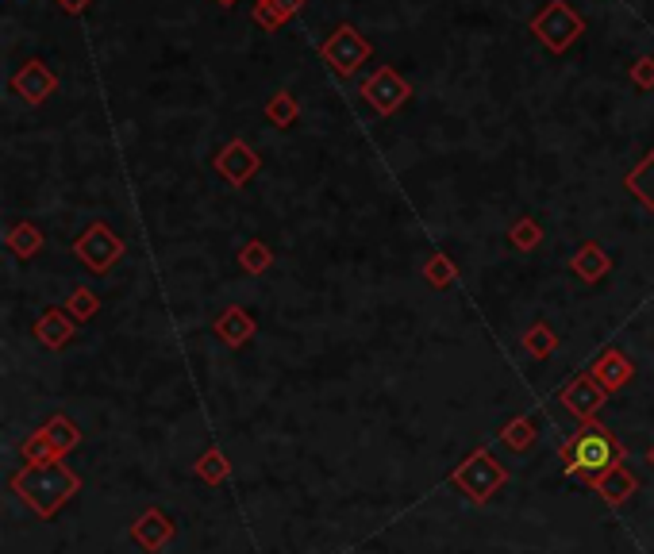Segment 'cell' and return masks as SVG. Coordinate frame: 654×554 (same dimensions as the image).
Here are the masks:
<instances>
[{
  "label": "cell",
  "instance_id": "obj_1",
  "mask_svg": "<svg viewBox=\"0 0 654 554\" xmlns=\"http://www.w3.org/2000/svg\"><path fill=\"white\" fill-rule=\"evenodd\" d=\"M624 443L612 435L608 428H601L597 420H589V424H581V431H574L566 443H562V451H558V462H562V470L570 474V478L578 481H589L608 474V470H616V466H624Z\"/></svg>",
  "mask_w": 654,
  "mask_h": 554
},
{
  "label": "cell",
  "instance_id": "obj_2",
  "mask_svg": "<svg viewBox=\"0 0 654 554\" xmlns=\"http://www.w3.org/2000/svg\"><path fill=\"white\" fill-rule=\"evenodd\" d=\"M8 485H12V493H20V501L35 516L51 520L54 512H62V504L81 489V478H77L70 466H62V462H47V466H24V470H16Z\"/></svg>",
  "mask_w": 654,
  "mask_h": 554
},
{
  "label": "cell",
  "instance_id": "obj_3",
  "mask_svg": "<svg viewBox=\"0 0 654 554\" xmlns=\"http://www.w3.org/2000/svg\"><path fill=\"white\" fill-rule=\"evenodd\" d=\"M451 485L466 497V501L489 504L504 485H508V470H504V462L489 451V447H478V451L470 454V458L451 474Z\"/></svg>",
  "mask_w": 654,
  "mask_h": 554
},
{
  "label": "cell",
  "instance_id": "obj_4",
  "mask_svg": "<svg viewBox=\"0 0 654 554\" xmlns=\"http://www.w3.org/2000/svg\"><path fill=\"white\" fill-rule=\"evenodd\" d=\"M558 401L566 404V408L578 416L581 424H589V420H597V416H601V408L608 404V389H604L593 374H578V378H574L566 389H562V393H558Z\"/></svg>",
  "mask_w": 654,
  "mask_h": 554
},
{
  "label": "cell",
  "instance_id": "obj_5",
  "mask_svg": "<svg viewBox=\"0 0 654 554\" xmlns=\"http://www.w3.org/2000/svg\"><path fill=\"white\" fill-rule=\"evenodd\" d=\"M74 251H77V258L89 266V270H97V274H104L120 254H124V243L108 231L104 224H93L81 239L74 243Z\"/></svg>",
  "mask_w": 654,
  "mask_h": 554
},
{
  "label": "cell",
  "instance_id": "obj_6",
  "mask_svg": "<svg viewBox=\"0 0 654 554\" xmlns=\"http://www.w3.org/2000/svg\"><path fill=\"white\" fill-rule=\"evenodd\" d=\"M174 520L162 512V508H147L135 524H131V539L143 547V551H151V554H158V551H166L170 547V539H174Z\"/></svg>",
  "mask_w": 654,
  "mask_h": 554
},
{
  "label": "cell",
  "instance_id": "obj_7",
  "mask_svg": "<svg viewBox=\"0 0 654 554\" xmlns=\"http://www.w3.org/2000/svg\"><path fill=\"white\" fill-rule=\"evenodd\" d=\"M593 378L601 381L608 393H620L624 385H631V378H635V366H631V358L624 351H616V347H608V351L593 362V370H589Z\"/></svg>",
  "mask_w": 654,
  "mask_h": 554
},
{
  "label": "cell",
  "instance_id": "obj_8",
  "mask_svg": "<svg viewBox=\"0 0 654 554\" xmlns=\"http://www.w3.org/2000/svg\"><path fill=\"white\" fill-rule=\"evenodd\" d=\"M589 489H593L608 508H620V504L639 489V481H635V474H631L628 466H616V470H608V474L589 481Z\"/></svg>",
  "mask_w": 654,
  "mask_h": 554
},
{
  "label": "cell",
  "instance_id": "obj_9",
  "mask_svg": "<svg viewBox=\"0 0 654 554\" xmlns=\"http://www.w3.org/2000/svg\"><path fill=\"white\" fill-rule=\"evenodd\" d=\"M216 170H220V174H224L227 181L239 189V185H247V177L258 170V154H254L247 143H231V147L216 158Z\"/></svg>",
  "mask_w": 654,
  "mask_h": 554
},
{
  "label": "cell",
  "instance_id": "obj_10",
  "mask_svg": "<svg viewBox=\"0 0 654 554\" xmlns=\"http://www.w3.org/2000/svg\"><path fill=\"white\" fill-rule=\"evenodd\" d=\"M324 54L331 58V66H335L339 74H354L358 62L366 58V47L358 43V35H354L351 27H343V31H339V35L324 47Z\"/></svg>",
  "mask_w": 654,
  "mask_h": 554
},
{
  "label": "cell",
  "instance_id": "obj_11",
  "mask_svg": "<svg viewBox=\"0 0 654 554\" xmlns=\"http://www.w3.org/2000/svg\"><path fill=\"white\" fill-rule=\"evenodd\" d=\"M35 339L47 347V351H62L70 339H74V320L62 316V308H47L35 324Z\"/></svg>",
  "mask_w": 654,
  "mask_h": 554
},
{
  "label": "cell",
  "instance_id": "obj_12",
  "mask_svg": "<svg viewBox=\"0 0 654 554\" xmlns=\"http://www.w3.org/2000/svg\"><path fill=\"white\" fill-rule=\"evenodd\" d=\"M362 93H366V101H374V108H378V112H385V116H389V112H393V108H397V104L408 97V85H404V81H397V77L389 74V70H381L374 81H366V89H362Z\"/></svg>",
  "mask_w": 654,
  "mask_h": 554
},
{
  "label": "cell",
  "instance_id": "obj_13",
  "mask_svg": "<svg viewBox=\"0 0 654 554\" xmlns=\"http://www.w3.org/2000/svg\"><path fill=\"white\" fill-rule=\"evenodd\" d=\"M535 27H539L543 43H551L554 51H562V47L574 39V31H578V20H574V16H570L562 4H554L551 12H547V16H543V20H539Z\"/></svg>",
  "mask_w": 654,
  "mask_h": 554
},
{
  "label": "cell",
  "instance_id": "obj_14",
  "mask_svg": "<svg viewBox=\"0 0 654 554\" xmlns=\"http://www.w3.org/2000/svg\"><path fill=\"white\" fill-rule=\"evenodd\" d=\"M251 335H254V320L239 304H231L224 316L216 320V339H224L227 347H243Z\"/></svg>",
  "mask_w": 654,
  "mask_h": 554
},
{
  "label": "cell",
  "instance_id": "obj_15",
  "mask_svg": "<svg viewBox=\"0 0 654 554\" xmlns=\"http://www.w3.org/2000/svg\"><path fill=\"white\" fill-rule=\"evenodd\" d=\"M43 431H47V439H51V447H54V454H58V458H66V454H70L77 443H81V428H77L70 416H62V412H58V416H51V420L43 424Z\"/></svg>",
  "mask_w": 654,
  "mask_h": 554
},
{
  "label": "cell",
  "instance_id": "obj_16",
  "mask_svg": "<svg viewBox=\"0 0 654 554\" xmlns=\"http://www.w3.org/2000/svg\"><path fill=\"white\" fill-rule=\"evenodd\" d=\"M535 435H539V428H535V416H516V420H508V424L501 428V443L508 447V451L524 454V451H531Z\"/></svg>",
  "mask_w": 654,
  "mask_h": 554
},
{
  "label": "cell",
  "instance_id": "obj_17",
  "mask_svg": "<svg viewBox=\"0 0 654 554\" xmlns=\"http://www.w3.org/2000/svg\"><path fill=\"white\" fill-rule=\"evenodd\" d=\"M574 274L585 277V281H601L604 274H608V254L597 247V243H585L578 254H574Z\"/></svg>",
  "mask_w": 654,
  "mask_h": 554
},
{
  "label": "cell",
  "instance_id": "obj_18",
  "mask_svg": "<svg viewBox=\"0 0 654 554\" xmlns=\"http://www.w3.org/2000/svg\"><path fill=\"white\" fill-rule=\"evenodd\" d=\"M197 478L208 481V485H224L231 478V462H227V454L220 447H208V451L197 458Z\"/></svg>",
  "mask_w": 654,
  "mask_h": 554
},
{
  "label": "cell",
  "instance_id": "obj_19",
  "mask_svg": "<svg viewBox=\"0 0 654 554\" xmlns=\"http://www.w3.org/2000/svg\"><path fill=\"white\" fill-rule=\"evenodd\" d=\"M20 458H24L27 466H47V462H62L58 454H54L51 439H47V431H31L24 443H20Z\"/></svg>",
  "mask_w": 654,
  "mask_h": 554
},
{
  "label": "cell",
  "instance_id": "obj_20",
  "mask_svg": "<svg viewBox=\"0 0 654 554\" xmlns=\"http://www.w3.org/2000/svg\"><path fill=\"white\" fill-rule=\"evenodd\" d=\"M628 189L654 212V154L643 162V166H635V170L628 174Z\"/></svg>",
  "mask_w": 654,
  "mask_h": 554
},
{
  "label": "cell",
  "instance_id": "obj_21",
  "mask_svg": "<svg viewBox=\"0 0 654 554\" xmlns=\"http://www.w3.org/2000/svg\"><path fill=\"white\" fill-rule=\"evenodd\" d=\"M8 247L16 251V258H31V254L43 251V235L31 224H16L8 231Z\"/></svg>",
  "mask_w": 654,
  "mask_h": 554
},
{
  "label": "cell",
  "instance_id": "obj_22",
  "mask_svg": "<svg viewBox=\"0 0 654 554\" xmlns=\"http://www.w3.org/2000/svg\"><path fill=\"white\" fill-rule=\"evenodd\" d=\"M524 347H528L535 358H551L554 347H558V335H554L547 324H535V328L524 335Z\"/></svg>",
  "mask_w": 654,
  "mask_h": 554
},
{
  "label": "cell",
  "instance_id": "obj_23",
  "mask_svg": "<svg viewBox=\"0 0 654 554\" xmlns=\"http://www.w3.org/2000/svg\"><path fill=\"white\" fill-rule=\"evenodd\" d=\"M270 262H274V254H270L266 243H247V247L239 251V266H243L247 274H262Z\"/></svg>",
  "mask_w": 654,
  "mask_h": 554
},
{
  "label": "cell",
  "instance_id": "obj_24",
  "mask_svg": "<svg viewBox=\"0 0 654 554\" xmlns=\"http://www.w3.org/2000/svg\"><path fill=\"white\" fill-rule=\"evenodd\" d=\"M424 277H428V285H435V289H447L454 281V266L447 254H431V262L424 266Z\"/></svg>",
  "mask_w": 654,
  "mask_h": 554
},
{
  "label": "cell",
  "instance_id": "obj_25",
  "mask_svg": "<svg viewBox=\"0 0 654 554\" xmlns=\"http://www.w3.org/2000/svg\"><path fill=\"white\" fill-rule=\"evenodd\" d=\"M539 239H543V231H539L535 220H520V224L512 227V247H520V251H535Z\"/></svg>",
  "mask_w": 654,
  "mask_h": 554
},
{
  "label": "cell",
  "instance_id": "obj_26",
  "mask_svg": "<svg viewBox=\"0 0 654 554\" xmlns=\"http://www.w3.org/2000/svg\"><path fill=\"white\" fill-rule=\"evenodd\" d=\"M20 89H31V97H27V101H43V97L51 93V77H43V74H39V66H31V70L20 74Z\"/></svg>",
  "mask_w": 654,
  "mask_h": 554
},
{
  "label": "cell",
  "instance_id": "obj_27",
  "mask_svg": "<svg viewBox=\"0 0 654 554\" xmlns=\"http://www.w3.org/2000/svg\"><path fill=\"white\" fill-rule=\"evenodd\" d=\"M97 308H101V304H97V297H93L89 289H74V297H70V316H74V320H93Z\"/></svg>",
  "mask_w": 654,
  "mask_h": 554
},
{
  "label": "cell",
  "instance_id": "obj_28",
  "mask_svg": "<svg viewBox=\"0 0 654 554\" xmlns=\"http://www.w3.org/2000/svg\"><path fill=\"white\" fill-rule=\"evenodd\" d=\"M297 116V104L289 101V97H277L274 104H270V120H277V124H289Z\"/></svg>",
  "mask_w": 654,
  "mask_h": 554
},
{
  "label": "cell",
  "instance_id": "obj_29",
  "mask_svg": "<svg viewBox=\"0 0 654 554\" xmlns=\"http://www.w3.org/2000/svg\"><path fill=\"white\" fill-rule=\"evenodd\" d=\"M62 4H66V8H74V12H77V8L85 4V0H62Z\"/></svg>",
  "mask_w": 654,
  "mask_h": 554
},
{
  "label": "cell",
  "instance_id": "obj_30",
  "mask_svg": "<svg viewBox=\"0 0 654 554\" xmlns=\"http://www.w3.org/2000/svg\"><path fill=\"white\" fill-rule=\"evenodd\" d=\"M651 462H654V447H651Z\"/></svg>",
  "mask_w": 654,
  "mask_h": 554
}]
</instances>
